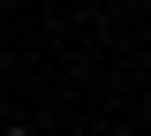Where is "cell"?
Wrapping results in <instances>:
<instances>
[{
  "instance_id": "obj_1",
  "label": "cell",
  "mask_w": 151,
  "mask_h": 136,
  "mask_svg": "<svg viewBox=\"0 0 151 136\" xmlns=\"http://www.w3.org/2000/svg\"><path fill=\"white\" fill-rule=\"evenodd\" d=\"M0 136H38V129H23V121H15V129H0Z\"/></svg>"
}]
</instances>
